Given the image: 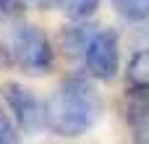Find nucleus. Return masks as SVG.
<instances>
[{"mask_svg": "<svg viewBox=\"0 0 149 144\" xmlns=\"http://www.w3.org/2000/svg\"><path fill=\"white\" fill-rule=\"evenodd\" d=\"M100 113L102 97L84 76L65 79L45 108L47 126L60 136H81L100 121Z\"/></svg>", "mask_w": 149, "mask_h": 144, "instance_id": "obj_1", "label": "nucleus"}, {"mask_svg": "<svg viewBox=\"0 0 149 144\" xmlns=\"http://www.w3.org/2000/svg\"><path fill=\"white\" fill-rule=\"evenodd\" d=\"M13 52H16L18 66H21L26 73H34V76L50 71V66H52V47H50V39H47L45 31L37 29V26H21V29L16 31Z\"/></svg>", "mask_w": 149, "mask_h": 144, "instance_id": "obj_2", "label": "nucleus"}, {"mask_svg": "<svg viewBox=\"0 0 149 144\" xmlns=\"http://www.w3.org/2000/svg\"><path fill=\"white\" fill-rule=\"evenodd\" d=\"M84 58H86V68L94 79H100V81L115 79V73H118V34L113 29L94 31L86 42Z\"/></svg>", "mask_w": 149, "mask_h": 144, "instance_id": "obj_3", "label": "nucleus"}, {"mask_svg": "<svg viewBox=\"0 0 149 144\" xmlns=\"http://www.w3.org/2000/svg\"><path fill=\"white\" fill-rule=\"evenodd\" d=\"M5 100H8V108L13 110L16 115V123L24 129V131H37L47 123V115H45V108L42 102L21 84H8L5 87Z\"/></svg>", "mask_w": 149, "mask_h": 144, "instance_id": "obj_4", "label": "nucleus"}, {"mask_svg": "<svg viewBox=\"0 0 149 144\" xmlns=\"http://www.w3.org/2000/svg\"><path fill=\"white\" fill-rule=\"evenodd\" d=\"M126 121H128L134 142L149 144V89L147 87H134V92H128Z\"/></svg>", "mask_w": 149, "mask_h": 144, "instance_id": "obj_5", "label": "nucleus"}, {"mask_svg": "<svg viewBox=\"0 0 149 144\" xmlns=\"http://www.w3.org/2000/svg\"><path fill=\"white\" fill-rule=\"evenodd\" d=\"M128 81L134 87H147L149 89V50H141L131 58L128 63Z\"/></svg>", "mask_w": 149, "mask_h": 144, "instance_id": "obj_6", "label": "nucleus"}, {"mask_svg": "<svg viewBox=\"0 0 149 144\" xmlns=\"http://www.w3.org/2000/svg\"><path fill=\"white\" fill-rule=\"evenodd\" d=\"M113 5L126 21H147L149 18V0H113Z\"/></svg>", "mask_w": 149, "mask_h": 144, "instance_id": "obj_7", "label": "nucleus"}, {"mask_svg": "<svg viewBox=\"0 0 149 144\" xmlns=\"http://www.w3.org/2000/svg\"><path fill=\"white\" fill-rule=\"evenodd\" d=\"M60 5L71 18H89L100 8V0H60Z\"/></svg>", "mask_w": 149, "mask_h": 144, "instance_id": "obj_8", "label": "nucleus"}, {"mask_svg": "<svg viewBox=\"0 0 149 144\" xmlns=\"http://www.w3.org/2000/svg\"><path fill=\"white\" fill-rule=\"evenodd\" d=\"M86 26H68L65 29V34H63V39H65V47H68V55L73 52H84L86 50V42H89V31H84Z\"/></svg>", "mask_w": 149, "mask_h": 144, "instance_id": "obj_9", "label": "nucleus"}, {"mask_svg": "<svg viewBox=\"0 0 149 144\" xmlns=\"http://www.w3.org/2000/svg\"><path fill=\"white\" fill-rule=\"evenodd\" d=\"M16 139H18V136H16L13 123L8 121V115H5V113H0V144H13Z\"/></svg>", "mask_w": 149, "mask_h": 144, "instance_id": "obj_10", "label": "nucleus"}, {"mask_svg": "<svg viewBox=\"0 0 149 144\" xmlns=\"http://www.w3.org/2000/svg\"><path fill=\"white\" fill-rule=\"evenodd\" d=\"M24 13V0H0V16L16 18Z\"/></svg>", "mask_w": 149, "mask_h": 144, "instance_id": "obj_11", "label": "nucleus"}, {"mask_svg": "<svg viewBox=\"0 0 149 144\" xmlns=\"http://www.w3.org/2000/svg\"><path fill=\"white\" fill-rule=\"evenodd\" d=\"M37 10H50V8H55V5H60V0H29Z\"/></svg>", "mask_w": 149, "mask_h": 144, "instance_id": "obj_12", "label": "nucleus"}]
</instances>
